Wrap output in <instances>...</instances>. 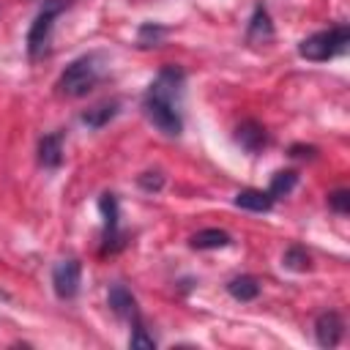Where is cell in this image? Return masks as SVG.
<instances>
[{
	"label": "cell",
	"mask_w": 350,
	"mask_h": 350,
	"mask_svg": "<svg viewBox=\"0 0 350 350\" xmlns=\"http://www.w3.org/2000/svg\"><path fill=\"white\" fill-rule=\"evenodd\" d=\"M161 36H164V27H156V25H145V27L139 30V44L145 46V44H148V38L156 44Z\"/></svg>",
	"instance_id": "cell-21"
},
{
	"label": "cell",
	"mask_w": 350,
	"mask_h": 350,
	"mask_svg": "<svg viewBox=\"0 0 350 350\" xmlns=\"http://www.w3.org/2000/svg\"><path fill=\"white\" fill-rule=\"evenodd\" d=\"M345 334V320L339 312H323L317 320H314V336H317V345L320 347H334L339 345Z\"/></svg>",
	"instance_id": "cell-6"
},
{
	"label": "cell",
	"mask_w": 350,
	"mask_h": 350,
	"mask_svg": "<svg viewBox=\"0 0 350 350\" xmlns=\"http://www.w3.org/2000/svg\"><path fill=\"white\" fill-rule=\"evenodd\" d=\"M246 38H249L252 44H268V41L273 38V25H271V16H268V11H265L262 5L254 8V14H252V19H249V33H246Z\"/></svg>",
	"instance_id": "cell-10"
},
{
	"label": "cell",
	"mask_w": 350,
	"mask_h": 350,
	"mask_svg": "<svg viewBox=\"0 0 350 350\" xmlns=\"http://www.w3.org/2000/svg\"><path fill=\"white\" fill-rule=\"evenodd\" d=\"M284 265L287 268H295V271H306L309 268V254L304 249H298V246H290L284 252Z\"/></svg>",
	"instance_id": "cell-17"
},
{
	"label": "cell",
	"mask_w": 350,
	"mask_h": 350,
	"mask_svg": "<svg viewBox=\"0 0 350 350\" xmlns=\"http://www.w3.org/2000/svg\"><path fill=\"white\" fill-rule=\"evenodd\" d=\"M109 309H112L118 317L137 320V298H134L131 290L123 287V284H112V287H109Z\"/></svg>",
	"instance_id": "cell-9"
},
{
	"label": "cell",
	"mask_w": 350,
	"mask_h": 350,
	"mask_svg": "<svg viewBox=\"0 0 350 350\" xmlns=\"http://www.w3.org/2000/svg\"><path fill=\"white\" fill-rule=\"evenodd\" d=\"M227 290L235 301H254L260 295V284L254 276H235V279H230Z\"/></svg>",
	"instance_id": "cell-13"
},
{
	"label": "cell",
	"mask_w": 350,
	"mask_h": 350,
	"mask_svg": "<svg viewBox=\"0 0 350 350\" xmlns=\"http://www.w3.org/2000/svg\"><path fill=\"white\" fill-rule=\"evenodd\" d=\"M317 150L314 148H304V145H293L290 148V156H314Z\"/></svg>",
	"instance_id": "cell-22"
},
{
	"label": "cell",
	"mask_w": 350,
	"mask_h": 350,
	"mask_svg": "<svg viewBox=\"0 0 350 350\" xmlns=\"http://www.w3.org/2000/svg\"><path fill=\"white\" fill-rule=\"evenodd\" d=\"M79 276H82V268H79V260H60L52 271V287L57 293V298H74L77 290H79Z\"/></svg>",
	"instance_id": "cell-5"
},
{
	"label": "cell",
	"mask_w": 350,
	"mask_h": 350,
	"mask_svg": "<svg viewBox=\"0 0 350 350\" xmlns=\"http://www.w3.org/2000/svg\"><path fill=\"white\" fill-rule=\"evenodd\" d=\"M129 345H131V347H145V350H153V347H156V339H153V336H148L142 325H137V328H134V334H131V339H129Z\"/></svg>",
	"instance_id": "cell-18"
},
{
	"label": "cell",
	"mask_w": 350,
	"mask_h": 350,
	"mask_svg": "<svg viewBox=\"0 0 350 350\" xmlns=\"http://www.w3.org/2000/svg\"><path fill=\"white\" fill-rule=\"evenodd\" d=\"M139 186H142L145 191H159V189L164 186V175H161V172H142V175H139Z\"/></svg>",
	"instance_id": "cell-19"
},
{
	"label": "cell",
	"mask_w": 350,
	"mask_h": 350,
	"mask_svg": "<svg viewBox=\"0 0 350 350\" xmlns=\"http://www.w3.org/2000/svg\"><path fill=\"white\" fill-rule=\"evenodd\" d=\"M98 211L104 216V230H107V241H109V238L118 235V197L115 194H101Z\"/></svg>",
	"instance_id": "cell-14"
},
{
	"label": "cell",
	"mask_w": 350,
	"mask_h": 350,
	"mask_svg": "<svg viewBox=\"0 0 350 350\" xmlns=\"http://www.w3.org/2000/svg\"><path fill=\"white\" fill-rule=\"evenodd\" d=\"M295 183H298V175H295L293 170L276 172V175L271 178V189H268V194H271V197H284V194H290V191L295 189Z\"/></svg>",
	"instance_id": "cell-16"
},
{
	"label": "cell",
	"mask_w": 350,
	"mask_h": 350,
	"mask_svg": "<svg viewBox=\"0 0 350 350\" xmlns=\"http://www.w3.org/2000/svg\"><path fill=\"white\" fill-rule=\"evenodd\" d=\"M235 139H238V145H241L243 150L257 153V150L265 148L268 134H265V129H262L257 120H243V123L235 129Z\"/></svg>",
	"instance_id": "cell-7"
},
{
	"label": "cell",
	"mask_w": 350,
	"mask_h": 350,
	"mask_svg": "<svg viewBox=\"0 0 350 350\" xmlns=\"http://www.w3.org/2000/svg\"><path fill=\"white\" fill-rule=\"evenodd\" d=\"M235 205L243 208V211H254V213H262L273 205V197L268 191H260V189H243L235 194Z\"/></svg>",
	"instance_id": "cell-11"
},
{
	"label": "cell",
	"mask_w": 350,
	"mask_h": 350,
	"mask_svg": "<svg viewBox=\"0 0 350 350\" xmlns=\"http://www.w3.org/2000/svg\"><path fill=\"white\" fill-rule=\"evenodd\" d=\"M115 112H118V104H115V101H112V104H98V107L88 109V112L82 115V120H85L88 126H93V129H101L107 120L115 118Z\"/></svg>",
	"instance_id": "cell-15"
},
{
	"label": "cell",
	"mask_w": 350,
	"mask_h": 350,
	"mask_svg": "<svg viewBox=\"0 0 350 350\" xmlns=\"http://www.w3.org/2000/svg\"><path fill=\"white\" fill-rule=\"evenodd\" d=\"M180 88H183V71L170 66L164 68L156 82L148 88L145 93V115L148 120L167 137H178L180 129H183V120H180V112L175 107V98L180 96Z\"/></svg>",
	"instance_id": "cell-1"
},
{
	"label": "cell",
	"mask_w": 350,
	"mask_h": 350,
	"mask_svg": "<svg viewBox=\"0 0 350 350\" xmlns=\"http://www.w3.org/2000/svg\"><path fill=\"white\" fill-rule=\"evenodd\" d=\"M66 8V0H49L33 19L30 30H27V55L30 57H38L46 44H49V33H52V25L57 19V14Z\"/></svg>",
	"instance_id": "cell-4"
},
{
	"label": "cell",
	"mask_w": 350,
	"mask_h": 350,
	"mask_svg": "<svg viewBox=\"0 0 350 350\" xmlns=\"http://www.w3.org/2000/svg\"><path fill=\"white\" fill-rule=\"evenodd\" d=\"M38 161L46 170L60 167V161H63V134L60 131L41 137V142H38Z\"/></svg>",
	"instance_id": "cell-8"
},
{
	"label": "cell",
	"mask_w": 350,
	"mask_h": 350,
	"mask_svg": "<svg viewBox=\"0 0 350 350\" xmlns=\"http://www.w3.org/2000/svg\"><path fill=\"white\" fill-rule=\"evenodd\" d=\"M104 74V57L90 52V55H82L77 60H71L60 79H57V90L68 98H79V96H88V90L96 88V82L101 79Z\"/></svg>",
	"instance_id": "cell-2"
},
{
	"label": "cell",
	"mask_w": 350,
	"mask_h": 350,
	"mask_svg": "<svg viewBox=\"0 0 350 350\" xmlns=\"http://www.w3.org/2000/svg\"><path fill=\"white\" fill-rule=\"evenodd\" d=\"M347 44H350L347 25H336V27H328V30H320V33H312L309 38H304L298 52H301V57L320 63V60H331V57L342 55L347 49Z\"/></svg>",
	"instance_id": "cell-3"
},
{
	"label": "cell",
	"mask_w": 350,
	"mask_h": 350,
	"mask_svg": "<svg viewBox=\"0 0 350 350\" xmlns=\"http://www.w3.org/2000/svg\"><path fill=\"white\" fill-rule=\"evenodd\" d=\"M191 249H221L230 243V232L219 230V227H208V230H200L191 235Z\"/></svg>",
	"instance_id": "cell-12"
},
{
	"label": "cell",
	"mask_w": 350,
	"mask_h": 350,
	"mask_svg": "<svg viewBox=\"0 0 350 350\" xmlns=\"http://www.w3.org/2000/svg\"><path fill=\"white\" fill-rule=\"evenodd\" d=\"M328 205H331L336 213H347V211H350V194H347L345 189H339V191H334V194L328 197Z\"/></svg>",
	"instance_id": "cell-20"
}]
</instances>
